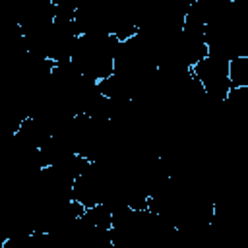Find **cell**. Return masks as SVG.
<instances>
[{"instance_id":"cell-1","label":"cell","mask_w":248,"mask_h":248,"mask_svg":"<svg viewBox=\"0 0 248 248\" xmlns=\"http://www.w3.org/2000/svg\"><path fill=\"white\" fill-rule=\"evenodd\" d=\"M229 83L231 89L248 87V56H234L229 60Z\"/></svg>"}]
</instances>
